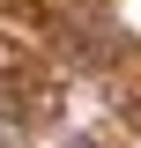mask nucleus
<instances>
[{
  "label": "nucleus",
  "mask_w": 141,
  "mask_h": 148,
  "mask_svg": "<svg viewBox=\"0 0 141 148\" xmlns=\"http://www.w3.org/2000/svg\"><path fill=\"white\" fill-rule=\"evenodd\" d=\"M0 133H8V126H0Z\"/></svg>",
  "instance_id": "1"
}]
</instances>
